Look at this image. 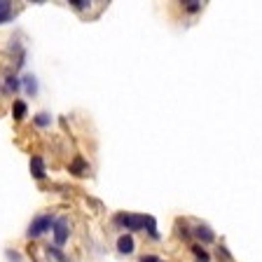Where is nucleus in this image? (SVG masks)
Wrapping results in <instances>:
<instances>
[{
  "mask_svg": "<svg viewBox=\"0 0 262 262\" xmlns=\"http://www.w3.org/2000/svg\"><path fill=\"white\" fill-rule=\"evenodd\" d=\"M52 222H54L52 215H38V218H33V222L28 225V232H26L28 239H38L47 230H52Z\"/></svg>",
  "mask_w": 262,
  "mask_h": 262,
  "instance_id": "1",
  "label": "nucleus"
},
{
  "mask_svg": "<svg viewBox=\"0 0 262 262\" xmlns=\"http://www.w3.org/2000/svg\"><path fill=\"white\" fill-rule=\"evenodd\" d=\"M145 220L147 215H136V213H119L115 218V222L124 230H145Z\"/></svg>",
  "mask_w": 262,
  "mask_h": 262,
  "instance_id": "2",
  "label": "nucleus"
},
{
  "mask_svg": "<svg viewBox=\"0 0 262 262\" xmlns=\"http://www.w3.org/2000/svg\"><path fill=\"white\" fill-rule=\"evenodd\" d=\"M52 232H54L56 246H63V243L68 241V234H71V230H68V218H56V220L52 222Z\"/></svg>",
  "mask_w": 262,
  "mask_h": 262,
  "instance_id": "3",
  "label": "nucleus"
},
{
  "mask_svg": "<svg viewBox=\"0 0 262 262\" xmlns=\"http://www.w3.org/2000/svg\"><path fill=\"white\" fill-rule=\"evenodd\" d=\"M31 173L35 180H45V176H47V168H45V162H42L40 155L31 157Z\"/></svg>",
  "mask_w": 262,
  "mask_h": 262,
  "instance_id": "4",
  "label": "nucleus"
},
{
  "mask_svg": "<svg viewBox=\"0 0 262 262\" xmlns=\"http://www.w3.org/2000/svg\"><path fill=\"white\" fill-rule=\"evenodd\" d=\"M134 237H129V234H122L119 239H117V251L122 253V255H131L134 253Z\"/></svg>",
  "mask_w": 262,
  "mask_h": 262,
  "instance_id": "5",
  "label": "nucleus"
},
{
  "mask_svg": "<svg viewBox=\"0 0 262 262\" xmlns=\"http://www.w3.org/2000/svg\"><path fill=\"white\" fill-rule=\"evenodd\" d=\"M194 234H197V237H199V239H201L204 243H211L213 239H215V237H213V232H211L209 225H197V230H194Z\"/></svg>",
  "mask_w": 262,
  "mask_h": 262,
  "instance_id": "6",
  "label": "nucleus"
},
{
  "mask_svg": "<svg viewBox=\"0 0 262 262\" xmlns=\"http://www.w3.org/2000/svg\"><path fill=\"white\" fill-rule=\"evenodd\" d=\"M12 2H7V0H0V24H5V21L12 19Z\"/></svg>",
  "mask_w": 262,
  "mask_h": 262,
  "instance_id": "7",
  "label": "nucleus"
},
{
  "mask_svg": "<svg viewBox=\"0 0 262 262\" xmlns=\"http://www.w3.org/2000/svg\"><path fill=\"white\" fill-rule=\"evenodd\" d=\"M26 113H28V108H26V103L24 101H14V105H12V115H14V119H24L26 117Z\"/></svg>",
  "mask_w": 262,
  "mask_h": 262,
  "instance_id": "8",
  "label": "nucleus"
},
{
  "mask_svg": "<svg viewBox=\"0 0 262 262\" xmlns=\"http://www.w3.org/2000/svg\"><path fill=\"white\" fill-rule=\"evenodd\" d=\"M84 171H87V162H84L82 157H75L73 164H71V173H75V176H82Z\"/></svg>",
  "mask_w": 262,
  "mask_h": 262,
  "instance_id": "9",
  "label": "nucleus"
},
{
  "mask_svg": "<svg viewBox=\"0 0 262 262\" xmlns=\"http://www.w3.org/2000/svg\"><path fill=\"white\" fill-rule=\"evenodd\" d=\"M145 227H147V234L152 237V239H159V232H157V220L152 218V215H147L145 220Z\"/></svg>",
  "mask_w": 262,
  "mask_h": 262,
  "instance_id": "10",
  "label": "nucleus"
},
{
  "mask_svg": "<svg viewBox=\"0 0 262 262\" xmlns=\"http://www.w3.org/2000/svg\"><path fill=\"white\" fill-rule=\"evenodd\" d=\"M192 253H194V258H197V262H209V253L204 251L201 246H192Z\"/></svg>",
  "mask_w": 262,
  "mask_h": 262,
  "instance_id": "11",
  "label": "nucleus"
},
{
  "mask_svg": "<svg viewBox=\"0 0 262 262\" xmlns=\"http://www.w3.org/2000/svg\"><path fill=\"white\" fill-rule=\"evenodd\" d=\"M24 84H26L28 94H35V92H38V82H35V77H33V75H26V77H24Z\"/></svg>",
  "mask_w": 262,
  "mask_h": 262,
  "instance_id": "12",
  "label": "nucleus"
},
{
  "mask_svg": "<svg viewBox=\"0 0 262 262\" xmlns=\"http://www.w3.org/2000/svg\"><path fill=\"white\" fill-rule=\"evenodd\" d=\"M49 122H52V119H49V115H47V113H38V115H35V124H38V126H47Z\"/></svg>",
  "mask_w": 262,
  "mask_h": 262,
  "instance_id": "13",
  "label": "nucleus"
},
{
  "mask_svg": "<svg viewBox=\"0 0 262 262\" xmlns=\"http://www.w3.org/2000/svg\"><path fill=\"white\" fill-rule=\"evenodd\" d=\"M47 251H49V255H52L54 260H59V262H68V258H66V255H63V253L59 251V248H52V246H49Z\"/></svg>",
  "mask_w": 262,
  "mask_h": 262,
  "instance_id": "14",
  "label": "nucleus"
},
{
  "mask_svg": "<svg viewBox=\"0 0 262 262\" xmlns=\"http://www.w3.org/2000/svg\"><path fill=\"white\" fill-rule=\"evenodd\" d=\"M185 5V10L188 12H199L201 10V2H197V0H190V2H183Z\"/></svg>",
  "mask_w": 262,
  "mask_h": 262,
  "instance_id": "15",
  "label": "nucleus"
},
{
  "mask_svg": "<svg viewBox=\"0 0 262 262\" xmlns=\"http://www.w3.org/2000/svg\"><path fill=\"white\" fill-rule=\"evenodd\" d=\"M71 5H75L77 10H87L92 2H89V0H71Z\"/></svg>",
  "mask_w": 262,
  "mask_h": 262,
  "instance_id": "16",
  "label": "nucleus"
},
{
  "mask_svg": "<svg viewBox=\"0 0 262 262\" xmlns=\"http://www.w3.org/2000/svg\"><path fill=\"white\" fill-rule=\"evenodd\" d=\"M7 87H10V89H14V92H17V89H19L21 87V82H19V77H7Z\"/></svg>",
  "mask_w": 262,
  "mask_h": 262,
  "instance_id": "17",
  "label": "nucleus"
},
{
  "mask_svg": "<svg viewBox=\"0 0 262 262\" xmlns=\"http://www.w3.org/2000/svg\"><path fill=\"white\" fill-rule=\"evenodd\" d=\"M141 262H162V260H159V258H155V255H145Z\"/></svg>",
  "mask_w": 262,
  "mask_h": 262,
  "instance_id": "18",
  "label": "nucleus"
},
{
  "mask_svg": "<svg viewBox=\"0 0 262 262\" xmlns=\"http://www.w3.org/2000/svg\"><path fill=\"white\" fill-rule=\"evenodd\" d=\"M180 234H183V237H185V239H188V237H190V230H188V225H183V230H180Z\"/></svg>",
  "mask_w": 262,
  "mask_h": 262,
  "instance_id": "19",
  "label": "nucleus"
}]
</instances>
